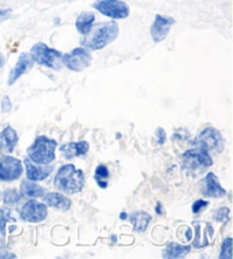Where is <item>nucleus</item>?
<instances>
[{
	"label": "nucleus",
	"mask_w": 233,
	"mask_h": 259,
	"mask_svg": "<svg viewBox=\"0 0 233 259\" xmlns=\"http://www.w3.org/2000/svg\"><path fill=\"white\" fill-rule=\"evenodd\" d=\"M156 140H157V144L158 145H163L165 144V142H166V133L163 128H157L156 129Z\"/></svg>",
	"instance_id": "nucleus-29"
},
{
	"label": "nucleus",
	"mask_w": 233,
	"mask_h": 259,
	"mask_svg": "<svg viewBox=\"0 0 233 259\" xmlns=\"http://www.w3.org/2000/svg\"><path fill=\"white\" fill-rule=\"evenodd\" d=\"M90 145L86 141L82 142H73V143H67L61 146V152L64 155V158L67 160H71L76 157H82L88 153Z\"/></svg>",
	"instance_id": "nucleus-15"
},
{
	"label": "nucleus",
	"mask_w": 233,
	"mask_h": 259,
	"mask_svg": "<svg viewBox=\"0 0 233 259\" xmlns=\"http://www.w3.org/2000/svg\"><path fill=\"white\" fill-rule=\"evenodd\" d=\"M17 143H19V135L15 129H13L11 126H7L0 133V150H5L8 153H13Z\"/></svg>",
	"instance_id": "nucleus-18"
},
{
	"label": "nucleus",
	"mask_w": 233,
	"mask_h": 259,
	"mask_svg": "<svg viewBox=\"0 0 233 259\" xmlns=\"http://www.w3.org/2000/svg\"><path fill=\"white\" fill-rule=\"evenodd\" d=\"M191 251L190 245H182L179 243L171 242L166 245V248L163 251V258H169V259H176V258H183L186 257L188 253Z\"/></svg>",
	"instance_id": "nucleus-20"
},
{
	"label": "nucleus",
	"mask_w": 233,
	"mask_h": 259,
	"mask_svg": "<svg viewBox=\"0 0 233 259\" xmlns=\"http://www.w3.org/2000/svg\"><path fill=\"white\" fill-rule=\"evenodd\" d=\"M200 190L203 195L207 198L219 199L226 195V191L221 186L217 176L213 172H208L204 180H201Z\"/></svg>",
	"instance_id": "nucleus-13"
},
{
	"label": "nucleus",
	"mask_w": 233,
	"mask_h": 259,
	"mask_svg": "<svg viewBox=\"0 0 233 259\" xmlns=\"http://www.w3.org/2000/svg\"><path fill=\"white\" fill-rule=\"evenodd\" d=\"M208 204H209V202L206 200H197V201H195L194 204H192V212L199 213L200 211H203Z\"/></svg>",
	"instance_id": "nucleus-28"
},
{
	"label": "nucleus",
	"mask_w": 233,
	"mask_h": 259,
	"mask_svg": "<svg viewBox=\"0 0 233 259\" xmlns=\"http://www.w3.org/2000/svg\"><path fill=\"white\" fill-rule=\"evenodd\" d=\"M119 24L115 21H109L98 24L95 29L92 28L90 32L84 35L81 44L90 51H100L113 42L119 37Z\"/></svg>",
	"instance_id": "nucleus-1"
},
{
	"label": "nucleus",
	"mask_w": 233,
	"mask_h": 259,
	"mask_svg": "<svg viewBox=\"0 0 233 259\" xmlns=\"http://www.w3.org/2000/svg\"><path fill=\"white\" fill-rule=\"evenodd\" d=\"M42 198L44 204L58 209V210L67 211L70 210L72 205L71 200L69 198H66L65 195H63L62 193H58V192H50V193L44 194Z\"/></svg>",
	"instance_id": "nucleus-17"
},
{
	"label": "nucleus",
	"mask_w": 233,
	"mask_h": 259,
	"mask_svg": "<svg viewBox=\"0 0 233 259\" xmlns=\"http://www.w3.org/2000/svg\"><path fill=\"white\" fill-rule=\"evenodd\" d=\"M195 227V239H194V247L196 249L205 248L212 243L214 240V227L212 224L207 222H194Z\"/></svg>",
	"instance_id": "nucleus-12"
},
{
	"label": "nucleus",
	"mask_w": 233,
	"mask_h": 259,
	"mask_svg": "<svg viewBox=\"0 0 233 259\" xmlns=\"http://www.w3.org/2000/svg\"><path fill=\"white\" fill-rule=\"evenodd\" d=\"M192 146L196 149H200L208 153H221L225 146L223 137L217 129L213 127H207L201 132L198 137L192 142Z\"/></svg>",
	"instance_id": "nucleus-6"
},
{
	"label": "nucleus",
	"mask_w": 233,
	"mask_h": 259,
	"mask_svg": "<svg viewBox=\"0 0 233 259\" xmlns=\"http://www.w3.org/2000/svg\"><path fill=\"white\" fill-rule=\"evenodd\" d=\"M30 56L33 62L40 65L47 66L52 70H61L63 64V54L56 49L48 47L46 44L38 42L31 48Z\"/></svg>",
	"instance_id": "nucleus-4"
},
{
	"label": "nucleus",
	"mask_w": 233,
	"mask_h": 259,
	"mask_svg": "<svg viewBox=\"0 0 233 259\" xmlns=\"http://www.w3.org/2000/svg\"><path fill=\"white\" fill-rule=\"evenodd\" d=\"M3 64H4V59H3V56H2V54H0V68H2V66H3Z\"/></svg>",
	"instance_id": "nucleus-33"
},
{
	"label": "nucleus",
	"mask_w": 233,
	"mask_h": 259,
	"mask_svg": "<svg viewBox=\"0 0 233 259\" xmlns=\"http://www.w3.org/2000/svg\"><path fill=\"white\" fill-rule=\"evenodd\" d=\"M48 216L47 204L38 202L37 200H29L20 210V217L26 223H40Z\"/></svg>",
	"instance_id": "nucleus-9"
},
{
	"label": "nucleus",
	"mask_w": 233,
	"mask_h": 259,
	"mask_svg": "<svg viewBox=\"0 0 233 259\" xmlns=\"http://www.w3.org/2000/svg\"><path fill=\"white\" fill-rule=\"evenodd\" d=\"M84 174L76 169L74 164H65L57 171L53 185L58 191L66 194H75L81 192L84 186Z\"/></svg>",
	"instance_id": "nucleus-2"
},
{
	"label": "nucleus",
	"mask_w": 233,
	"mask_h": 259,
	"mask_svg": "<svg viewBox=\"0 0 233 259\" xmlns=\"http://www.w3.org/2000/svg\"><path fill=\"white\" fill-rule=\"evenodd\" d=\"M174 24H176V20L173 17L156 15L154 23L150 26V35L154 42L158 44L166 39Z\"/></svg>",
	"instance_id": "nucleus-11"
},
{
	"label": "nucleus",
	"mask_w": 233,
	"mask_h": 259,
	"mask_svg": "<svg viewBox=\"0 0 233 259\" xmlns=\"http://www.w3.org/2000/svg\"><path fill=\"white\" fill-rule=\"evenodd\" d=\"M130 221L132 223L134 231L142 233L147 230L148 225L151 222V216L145 211H136L130 217Z\"/></svg>",
	"instance_id": "nucleus-22"
},
{
	"label": "nucleus",
	"mask_w": 233,
	"mask_h": 259,
	"mask_svg": "<svg viewBox=\"0 0 233 259\" xmlns=\"http://www.w3.org/2000/svg\"><path fill=\"white\" fill-rule=\"evenodd\" d=\"M214 220L218 223H222V224H226L230 221V209L227 207H222L217 209L214 212Z\"/></svg>",
	"instance_id": "nucleus-25"
},
{
	"label": "nucleus",
	"mask_w": 233,
	"mask_h": 259,
	"mask_svg": "<svg viewBox=\"0 0 233 259\" xmlns=\"http://www.w3.org/2000/svg\"><path fill=\"white\" fill-rule=\"evenodd\" d=\"M33 63H34L33 60L31 59V56H30V54H28V53H23V54H21L19 60H17L16 65L12 69V71L10 72V77H8V84H10V86L14 84L17 80L22 77V75L25 74L29 70L32 69Z\"/></svg>",
	"instance_id": "nucleus-14"
},
{
	"label": "nucleus",
	"mask_w": 233,
	"mask_h": 259,
	"mask_svg": "<svg viewBox=\"0 0 233 259\" xmlns=\"http://www.w3.org/2000/svg\"><path fill=\"white\" fill-rule=\"evenodd\" d=\"M96 21V16L91 12H83L78 16L75 22V28L78 32L82 35H86L90 32L93 28V23Z\"/></svg>",
	"instance_id": "nucleus-19"
},
{
	"label": "nucleus",
	"mask_w": 233,
	"mask_h": 259,
	"mask_svg": "<svg viewBox=\"0 0 233 259\" xmlns=\"http://www.w3.org/2000/svg\"><path fill=\"white\" fill-rule=\"evenodd\" d=\"M2 110L3 112H10V111L12 110V102L10 100V97L8 96H5L3 98V102H2Z\"/></svg>",
	"instance_id": "nucleus-30"
},
{
	"label": "nucleus",
	"mask_w": 233,
	"mask_h": 259,
	"mask_svg": "<svg viewBox=\"0 0 233 259\" xmlns=\"http://www.w3.org/2000/svg\"><path fill=\"white\" fill-rule=\"evenodd\" d=\"M24 164L26 169V177H28V180L32 182L46 180L53 170V167H38L37 164L31 161L29 158L24 159Z\"/></svg>",
	"instance_id": "nucleus-16"
},
{
	"label": "nucleus",
	"mask_w": 233,
	"mask_h": 259,
	"mask_svg": "<svg viewBox=\"0 0 233 259\" xmlns=\"http://www.w3.org/2000/svg\"><path fill=\"white\" fill-rule=\"evenodd\" d=\"M121 218H122V220H125V218H127V213H121Z\"/></svg>",
	"instance_id": "nucleus-34"
},
{
	"label": "nucleus",
	"mask_w": 233,
	"mask_h": 259,
	"mask_svg": "<svg viewBox=\"0 0 233 259\" xmlns=\"http://www.w3.org/2000/svg\"><path fill=\"white\" fill-rule=\"evenodd\" d=\"M0 253H3V254H0V258H16L15 254L7 252V251H5V250H0Z\"/></svg>",
	"instance_id": "nucleus-32"
},
{
	"label": "nucleus",
	"mask_w": 233,
	"mask_h": 259,
	"mask_svg": "<svg viewBox=\"0 0 233 259\" xmlns=\"http://www.w3.org/2000/svg\"><path fill=\"white\" fill-rule=\"evenodd\" d=\"M21 200V194L15 189H10L4 194V202L8 205L16 204Z\"/></svg>",
	"instance_id": "nucleus-24"
},
{
	"label": "nucleus",
	"mask_w": 233,
	"mask_h": 259,
	"mask_svg": "<svg viewBox=\"0 0 233 259\" xmlns=\"http://www.w3.org/2000/svg\"><path fill=\"white\" fill-rule=\"evenodd\" d=\"M12 11L11 10H0V24L4 23L8 17H10Z\"/></svg>",
	"instance_id": "nucleus-31"
},
{
	"label": "nucleus",
	"mask_w": 233,
	"mask_h": 259,
	"mask_svg": "<svg viewBox=\"0 0 233 259\" xmlns=\"http://www.w3.org/2000/svg\"><path fill=\"white\" fill-rule=\"evenodd\" d=\"M182 164L187 171L199 175L212 166L213 159L208 152L194 147L182 155Z\"/></svg>",
	"instance_id": "nucleus-5"
},
{
	"label": "nucleus",
	"mask_w": 233,
	"mask_h": 259,
	"mask_svg": "<svg viewBox=\"0 0 233 259\" xmlns=\"http://www.w3.org/2000/svg\"><path fill=\"white\" fill-rule=\"evenodd\" d=\"M44 195V190L41 186L35 184L32 181H23L21 184V196L28 199L42 198Z\"/></svg>",
	"instance_id": "nucleus-21"
},
{
	"label": "nucleus",
	"mask_w": 233,
	"mask_h": 259,
	"mask_svg": "<svg viewBox=\"0 0 233 259\" xmlns=\"http://www.w3.org/2000/svg\"><path fill=\"white\" fill-rule=\"evenodd\" d=\"M56 149L57 142L55 140L46 136H38L28 149V158L40 166H47L55 160Z\"/></svg>",
	"instance_id": "nucleus-3"
},
{
	"label": "nucleus",
	"mask_w": 233,
	"mask_h": 259,
	"mask_svg": "<svg viewBox=\"0 0 233 259\" xmlns=\"http://www.w3.org/2000/svg\"><path fill=\"white\" fill-rule=\"evenodd\" d=\"M91 61L92 56L90 52L84 47L75 48L69 54L63 55V64L74 72H81L84 69L89 68Z\"/></svg>",
	"instance_id": "nucleus-8"
},
{
	"label": "nucleus",
	"mask_w": 233,
	"mask_h": 259,
	"mask_svg": "<svg viewBox=\"0 0 233 259\" xmlns=\"http://www.w3.org/2000/svg\"><path fill=\"white\" fill-rule=\"evenodd\" d=\"M109 177V172H108V168L104 164H100L96 168V172H95V180L98 186L101 187V189H106L107 187V180Z\"/></svg>",
	"instance_id": "nucleus-23"
},
{
	"label": "nucleus",
	"mask_w": 233,
	"mask_h": 259,
	"mask_svg": "<svg viewBox=\"0 0 233 259\" xmlns=\"http://www.w3.org/2000/svg\"><path fill=\"white\" fill-rule=\"evenodd\" d=\"M14 221L11 216L10 209H0V232L2 234L5 235L6 233V225L8 222Z\"/></svg>",
	"instance_id": "nucleus-26"
},
{
	"label": "nucleus",
	"mask_w": 233,
	"mask_h": 259,
	"mask_svg": "<svg viewBox=\"0 0 233 259\" xmlns=\"http://www.w3.org/2000/svg\"><path fill=\"white\" fill-rule=\"evenodd\" d=\"M92 7L113 20H123L130 15V7L122 0H96Z\"/></svg>",
	"instance_id": "nucleus-7"
},
{
	"label": "nucleus",
	"mask_w": 233,
	"mask_h": 259,
	"mask_svg": "<svg viewBox=\"0 0 233 259\" xmlns=\"http://www.w3.org/2000/svg\"><path fill=\"white\" fill-rule=\"evenodd\" d=\"M219 258L221 259H231L232 258V239L231 238H226L225 240H224Z\"/></svg>",
	"instance_id": "nucleus-27"
},
{
	"label": "nucleus",
	"mask_w": 233,
	"mask_h": 259,
	"mask_svg": "<svg viewBox=\"0 0 233 259\" xmlns=\"http://www.w3.org/2000/svg\"><path fill=\"white\" fill-rule=\"evenodd\" d=\"M22 174H23V166L19 159L4 157L0 160V181H16L22 176Z\"/></svg>",
	"instance_id": "nucleus-10"
}]
</instances>
